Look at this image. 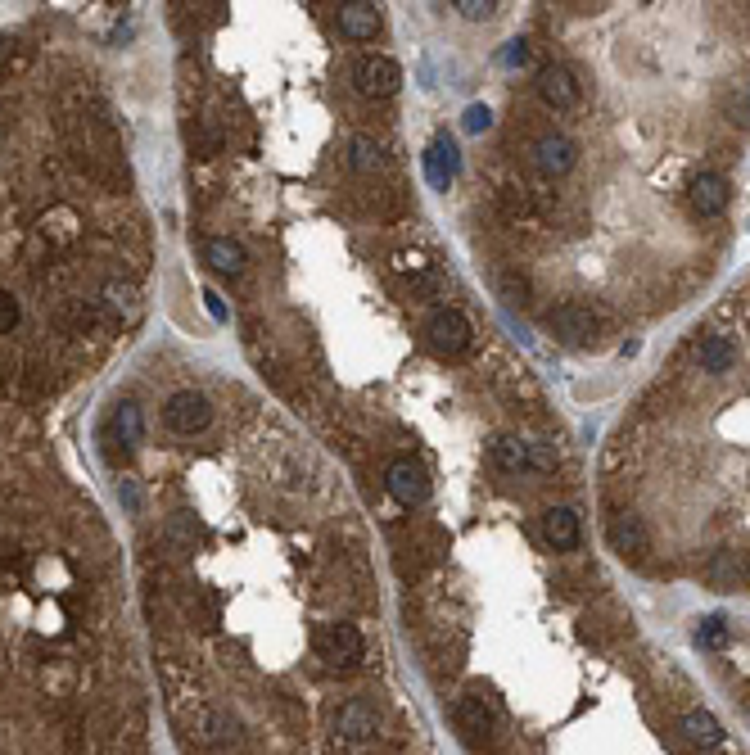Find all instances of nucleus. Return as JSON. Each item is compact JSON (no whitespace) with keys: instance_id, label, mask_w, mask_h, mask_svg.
I'll return each instance as SVG.
<instances>
[{"instance_id":"5701e85b","label":"nucleus","mask_w":750,"mask_h":755,"mask_svg":"<svg viewBox=\"0 0 750 755\" xmlns=\"http://www.w3.org/2000/svg\"><path fill=\"white\" fill-rule=\"evenodd\" d=\"M19 317H23L19 299H14L10 290H0V331H14V326H19Z\"/></svg>"},{"instance_id":"6e6552de","label":"nucleus","mask_w":750,"mask_h":755,"mask_svg":"<svg viewBox=\"0 0 750 755\" xmlns=\"http://www.w3.org/2000/svg\"><path fill=\"white\" fill-rule=\"evenodd\" d=\"M547 326H552L565 344H588L592 331H597V317H592L588 308H579V303H561V308H552Z\"/></svg>"},{"instance_id":"bb28decb","label":"nucleus","mask_w":750,"mask_h":755,"mask_svg":"<svg viewBox=\"0 0 750 755\" xmlns=\"http://www.w3.org/2000/svg\"><path fill=\"white\" fill-rule=\"evenodd\" d=\"M529 59V46L525 41H511V50H507V64H525Z\"/></svg>"},{"instance_id":"f8f14e48","label":"nucleus","mask_w":750,"mask_h":755,"mask_svg":"<svg viewBox=\"0 0 750 755\" xmlns=\"http://www.w3.org/2000/svg\"><path fill=\"white\" fill-rule=\"evenodd\" d=\"M538 95H543L552 109H570L574 100H579V82H574L570 68L561 64H547L543 73H538Z\"/></svg>"},{"instance_id":"ddd939ff","label":"nucleus","mask_w":750,"mask_h":755,"mask_svg":"<svg viewBox=\"0 0 750 755\" xmlns=\"http://www.w3.org/2000/svg\"><path fill=\"white\" fill-rule=\"evenodd\" d=\"M543 538H547V548H556V552L579 548V516H574L570 507H547L543 511Z\"/></svg>"},{"instance_id":"9b49d317","label":"nucleus","mask_w":750,"mask_h":755,"mask_svg":"<svg viewBox=\"0 0 750 755\" xmlns=\"http://www.w3.org/2000/svg\"><path fill=\"white\" fill-rule=\"evenodd\" d=\"M687 195H692V208L701 218H719L723 208H728V181L719 172H701V177H692Z\"/></svg>"},{"instance_id":"9d476101","label":"nucleus","mask_w":750,"mask_h":755,"mask_svg":"<svg viewBox=\"0 0 750 755\" xmlns=\"http://www.w3.org/2000/svg\"><path fill=\"white\" fill-rule=\"evenodd\" d=\"M574 159H579V150H574V141L570 136H543L538 141V150H534V163H538V172L543 177H565V172L574 168Z\"/></svg>"},{"instance_id":"1a4fd4ad","label":"nucleus","mask_w":750,"mask_h":755,"mask_svg":"<svg viewBox=\"0 0 750 755\" xmlns=\"http://www.w3.org/2000/svg\"><path fill=\"white\" fill-rule=\"evenodd\" d=\"M606 538H610V548L619 552V557H638V552H647V525H642L638 516H629V511H615L606 525Z\"/></svg>"},{"instance_id":"4468645a","label":"nucleus","mask_w":750,"mask_h":755,"mask_svg":"<svg viewBox=\"0 0 750 755\" xmlns=\"http://www.w3.org/2000/svg\"><path fill=\"white\" fill-rule=\"evenodd\" d=\"M425 177L434 190H448V181L457 177V145L448 136H434L430 150H425Z\"/></svg>"},{"instance_id":"423d86ee","label":"nucleus","mask_w":750,"mask_h":755,"mask_svg":"<svg viewBox=\"0 0 750 755\" xmlns=\"http://www.w3.org/2000/svg\"><path fill=\"white\" fill-rule=\"evenodd\" d=\"M335 733H339V737H348V742H366V737L380 733V715H375L371 701L353 697V701H344V706H339V715H335Z\"/></svg>"},{"instance_id":"b1692460","label":"nucleus","mask_w":750,"mask_h":755,"mask_svg":"<svg viewBox=\"0 0 750 755\" xmlns=\"http://www.w3.org/2000/svg\"><path fill=\"white\" fill-rule=\"evenodd\" d=\"M461 123H466V132H488V127H493V109H488V104H470Z\"/></svg>"},{"instance_id":"f3484780","label":"nucleus","mask_w":750,"mask_h":755,"mask_svg":"<svg viewBox=\"0 0 750 755\" xmlns=\"http://www.w3.org/2000/svg\"><path fill=\"white\" fill-rule=\"evenodd\" d=\"M339 28L353 41H371L380 32V10L375 5H348V10H339Z\"/></svg>"},{"instance_id":"dca6fc26","label":"nucleus","mask_w":750,"mask_h":755,"mask_svg":"<svg viewBox=\"0 0 750 755\" xmlns=\"http://www.w3.org/2000/svg\"><path fill=\"white\" fill-rule=\"evenodd\" d=\"M529 448L525 439L516 435H497L493 444H488V457H493V466H502V471H529Z\"/></svg>"},{"instance_id":"412c9836","label":"nucleus","mask_w":750,"mask_h":755,"mask_svg":"<svg viewBox=\"0 0 750 755\" xmlns=\"http://www.w3.org/2000/svg\"><path fill=\"white\" fill-rule=\"evenodd\" d=\"M732 358H737V349H732L723 335H710V340L701 344V367L710 371V376H723V371L732 367Z\"/></svg>"},{"instance_id":"a211bd4d","label":"nucleus","mask_w":750,"mask_h":755,"mask_svg":"<svg viewBox=\"0 0 750 755\" xmlns=\"http://www.w3.org/2000/svg\"><path fill=\"white\" fill-rule=\"evenodd\" d=\"M204 263L222 276H240L244 272V249L235 240H208L204 245Z\"/></svg>"},{"instance_id":"39448f33","label":"nucleus","mask_w":750,"mask_h":755,"mask_svg":"<svg viewBox=\"0 0 750 755\" xmlns=\"http://www.w3.org/2000/svg\"><path fill=\"white\" fill-rule=\"evenodd\" d=\"M385 484H389V493H394V502H403V507H421V502L430 498V480H425V471L416 462H407V457L389 466Z\"/></svg>"},{"instance_id":"2eb2a0df","label":"nucleus","mask_w":750,"mask_h":755,"mask_svg":"<svg viewBox=\"0 0 750 755\" xmlns=\"http://www.w3.org/2000/svg\"><path fill=\"white\" fill-rule=\"evenodd\" d=\"M104 439H122V448H136L145 439V416H141V407L136 403H118L109 412V430H104Z\"/></svg>"},{"instance_id":"393cba45","label":"nucleus","mask_w":750,"mask_h":755,"mask_svg":"<svg viewBox=\"0 0 750 755\" xmlns=\"http://www.w3.org/2000/svg\"><path fill=\"white\" fill-rule=\"evenodd\" d=\"M723 633H728L723 629V620L719 615H710V620H701V629H696V642H701V647H719Z\"/></svg>"},{"instance_id":"aec40b11","label":"nucleus","mask_w":750,"mask_h":755,"mask_svg":"<svg viewBox=\"0 0 750 755\" xmlns=\"http://www.w3.org/2000/svg\"><path fill=\"white\" fill-rule=\"evenodd\" d=\"M457 724H461V733H470V737H488V733H493V715L484 710V701H479V697H461L457 701Z\"/></svg>"},{"instance_id":"0eeeda50","label":"nucleus","mask_w":750,"mask_h":755,"mask_svg":"<svg viewBox=\"0 0 750 755\" xmlns=\"http://www.w3.org/2000/svg\"><path fill=\"white\" fill-rule=\"evenodd\" d=\"M701 575H705V584H710V588H723V593H728V588H741V584H746V579H750V566H746V557H741V552L719 548V552H714V557L701 566Z\"/></svg>"},{"instance_id":"a878e982","label":"nucleus","mask_w":750,"mask_h":755,"mask_svg":"<svg viewBox=\"0 0 750 755\" xmlns=\"http://www.w3.org/2000/svg\"><path fill=\"white\" fill-rule=\"evenodd\" d=\"M457 10L466 14V19H475V23H479V19H488V14H493L497 5H493V0H461Z\"/></svg>"},{"instance_id":"6ab92c4d","label":"nucleus","mask_w":750,"mask_h":755,"mask_svg":"<svg viewBox=\"0 0 750 755\" xmlns=\"http://www.w3.org/2000/svg\"><path fill=\"white\" fill-rule=\"evenodd\" d=\"M683 733H687V742H696V746H719L723 742V724L710 715V710H687Z\"/></svg>"},{"instance_id":"7ed1b4c3","label":"nucleus","mask_w":750,"mask_h":755,"mask_svg":"<svg viewBox=\"0 0 750 755\" xmlns=\"http://www.w3.org/2000/svg\"><path fill=\"white\" fill-rule=\"evenodd\" d=\"M163 421H168L172 435H199V430H208V421H213V403H208L204 394H195V389H181V394L168 398Z\"/></svg>"},{"instance_id":"4be33fe9","label":"nucleus","mask_w":750,"mask_h":755,"mask_svg":"<svg viewBox=\"0 0 750 755\" xmlns=\"http://www.w3.org/2000/svg\"><path fill=\"white\" fill-rule=\"evenodd\" d=\"M348 154H353V168L357 172H375L380 163H385V150H380L371 136H353V141H348Z\"/></svg>"},{"instance_id":"20e7f679","label":"nucleus","mask_w":750,"mask_h":755,"mask_svg":"<svg viewBox=\"0 0 750 755\" xmlns=\"http://www.w3.org/2000/svg\"><path fill=\"white\" fill-rule=\"evenodd\" d=\"M353 82L362 95H371V100H385V95L398 91V82H403V68L394 64L389 55H362L353 64Z\"/></svg>"},{"instance_id":"f03ea898","label":"nucleus","mask_w":750,"mask_h":755,"mask_svg":"<svg viewBox=\"0 0 750 755\" xmlns=\"http://www.w3.org/2000/svg\"><path fill=\"white\" fill-rule=\"evenodd\" d=\"M425 335H430L434 353H448V358H457V353L470 349V317L461 308H434L430 321H425Z\"/></svg>"},{"instance_id":"f257e3e1","label":"nucleus","mask_w":750,"mask_h":755,"mask_svg":"<svg viewBox=\"0 0 750 755\" xmlns=\"http://www.w3.org/2000/svg\"><path fill=\"white\" fill-rule=\"evenodd\" d=\"M317 656L330 665V670H357V665H362V633H357L353 624H344V620L321 624Z\"/></svg>"}]
</instances>
